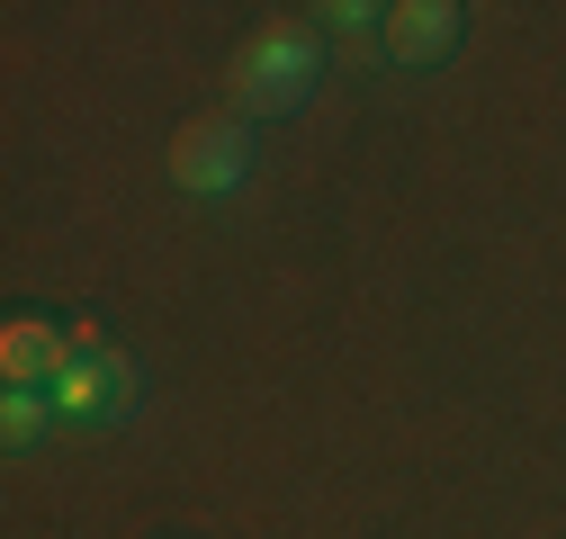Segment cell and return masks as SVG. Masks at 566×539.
Masks as SVG:
<instances>
[{
  "mask_svg": "<svg viewBox=\"0 0 566 539\" xmlns=\"http://www.w3.org/2000/svg\"><path fill=\"white\" fill-rule=\"evenodd\" d=\"M171 180L189 198H226L252 180V117H189L171 135Z\"/></svg>",
  "mask_w": 566,
  "mask_h": 539,
  "instance_id": "2",
  "label": "cell"
},
{
  "mask_svg": "<svg viewBox=\"0 0 566 539\" xmlns=\"http://www.w3.org/2000/svg\"><path fill=\"white\" fill-rule=\"evenodd\" d=\"M315 82H324V36L279 19V28L234 45V82L226 91H234V117H297L315 99Z\"/></svg>",
  "mask_w": 566,
  "mask_h": 539,
  "instance_id": "1",
  "label": "cell"
},
{
  "mask_svg": "<svg viewBox=\"0 0 566 539\" xmlns=\"http://www.w3.org/2000/svg\"><path fill=\"white\" fill-rule=\"evenodd\" d=\"M63 360H73V342H54V324H45V315H19V324H10V342H0V369H10V387H36V395H54Z\"/></svg>",
  "mask_w": 566,
  "mask_h": 539,
  "instance_id": "5",
  "label": "cell"
},
{
  "mask_svg": "<svg viewBox=\"0 0 566 539\" xmlns=\"http://www.w3.org/2000/svg\"><path fill=\"white\" fill-rule=\"evenodd\" d=\"M45 423H54V395H36V387H10V404H0V432H10V450H28Z\"/></svg>",
  "mask_w": 566,
  "mask_h": 539,
  "instance_id": "6",
  "label": "cell"
},
{
  "mask_svg": "<svg viewBox=\"0 0 566 539\" xmlns=\"http://www.w3.org/2000/svg\"><path fill=\"white\" fill-rule=\"evenodd\" d=\"M459 36H468L459 0H405V10H387V28H378L387 63H441V54H459Z\"/></svg>",
  "mask_w": 566,
  "mask_h": 539,
  "instance_id": "4",
  "label": "cell"
},
{
  "mask_svg": "<svg viewBox=\"0 0 566 539\" xmlns=\"http://www.w3.org/2000/svg\"><path fill=\"white\" fill-rule=\"evenodd\" d=\"M135 360L126 351H73L63 360V378H54V414L63 423H126L135 414Z\"/></svg>",
  "mask_w": 566,
  "mask_h": 539,
  "instance_id": "3",
  "label": "cell"
}]
</instances>
